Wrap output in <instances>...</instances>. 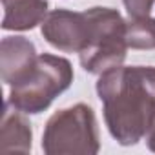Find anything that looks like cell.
I'll use <instances>...</instances> for the list:
<instances>
[{"label":"cell","instance_id":"obj_1","mask_svg":"<svg viewBox=\"0 0 155 155\" xmlns=\"http://www.w3.org/2000/svg\"><path fill=\"white\" fill-rule=\"evenodd\" d=\"M110 133L130 146L148 135L155 122V68L117 66L97 82Z\"/></svg>","mask_w":155,"mask_h":155},{"label":"cell","instance_id":"obj_2","mask_svg":"<svg viewBox=\"0 0 155 155\" xmlns=\"http://www.w3.org/2000/svg\"><path fill=\"white\" fill-rule=\"evenodd\" d=\"M71 81L73 69L66 58L48 53L38 55L31 69L11 84L8 102L24 113H40L69 88Z\"/></svg>","mask_w":155,"mask_h":155},{"label":"cell","instance_id":"obj_3","mask_svg":"<svg viewBox=\"0 0 155 155\" xmlns=\"http://www.w3.org/2000/svg\"><path fill=\"white\" fill-rule=\"evenodd\" d=\"M90 20V42L79 53L81 64L90 73L102 75L126 58V22L119 11L110 8L86 9Z\"/></svg>","mask_w":155,"mask_h":155},{"label":"cell","instance_id":"obj_4","mask_svg":"<svg viewBox=\"0 0 155 155\" xmlns=\"http://www.w3.org/2000/svg\"><path fill=\"white\" fill-rule=\"evenodd\" d=\"M42 148L48 155H93L99 151V130L86 104L57 111L46 124Z\"/></svg>","mask_w":155,"mask_h":155},{"label":"cell","instance_id":"obj_5","mask_svg":"<svg viewBox=\"0 0 155 155\" xmlns=\"http://www.w3.org/2000/svg\"><path fill=\"white\" fill-rule=\"evenodd\" d=\"M44 38L57 49L68 53H81L90 42V20L86 11L73 13L57 9L48 13L42 22Z\"/></svg>","mask_w":155,"mask_h":155},{"label":"cell","instance_id":"obj_6","mask_svg":"<svg viewBox=\"0 0 155 155\" xmlns=\"http://www.w3.org/2000/svg\"><path fill=\"white\" fill-rule=\"evenodd\" d=\"M35 46L24 37H6L2 40L0 53V68H2V81L6 84H15L31 69L37 60Z\"/></svg>","mask_w":155,"mask_h":155},{"label":"cell","instance_id":"obj_7","mask_svg":"<svg viewBox=\"0 0 155 155\" xmlns=\"http://www.w3.org/2000/svg\"><path fill=\"white\" fill-rule=\"evenodd\" d=\"M9 102L4 106L2 130H0V151L2 153H28L31 150V124Z\"/></svg>","mask_w":155,"mask_h":155},{"label":"cell","instance_id":"obj_8","mask_svg":"<svg viewBox=\"0 0 155 155\" xmlns=\"http://www.w3.org/2000/svg\"><path fill=\"white\" fill-rule=\"evenodd\" d=\"M46 17H48L46 0H15V2L4 6L2 29L26 31L44 22Z\"/></svg>","mask_w":155,"mask_h":155},{"label":"cell","instance_id":"obj_9","mask_svg":"<svg viewBox=\"0 0 155 155\" xmlns=\"http://www.w3.org/2000/svg\"><path fill=\"white\" fill-rule=\"evenodd\" d=\"M126 42L133 49H153L155 48V18L140 17L126 22Z\"/></svg>","mask_w":155,"mask_h":155},{"label":"cell","instance_id":"obj_10","mask_svg":"<svg viewBox=\"0 0 155 155\" xmlns=\"http://www.w3.org/2000/svg\"><path fill=\"white\" fill-rule=\"evenodd\" d=\"M124 6L131 18H140V17H150L153 0H124Z\"/></svg>","mask_w":155,"mask_h":155},{"label":"cell","instance_id":"obj_11","mask_svg":"<svg viewBox=\"0 0 155 155\" xmlns=\"http://www.w3.org/2000/svg\"><path fill=\"white\" fill-rule=\"evenodd\" d=\"M146 140H148V148H150L151 151H155V122H153L151 130L148 131V135H146Z\"/></svg>","mask_w":155,"mask_h":155},{"label":"cell","instance_id":"obj_12","mask_svg":"<svg viewBox=\"0 0 155 155\" xmlns=\"http://www.w3.org/2000/svg\"><path fill=\"white\" fill-rule=\"evenodd\" d=\"M11 2H15V0H2V6H8V4H11Z\"/></svg>","mask_w":155,"mask_h":155}]
</instances>
